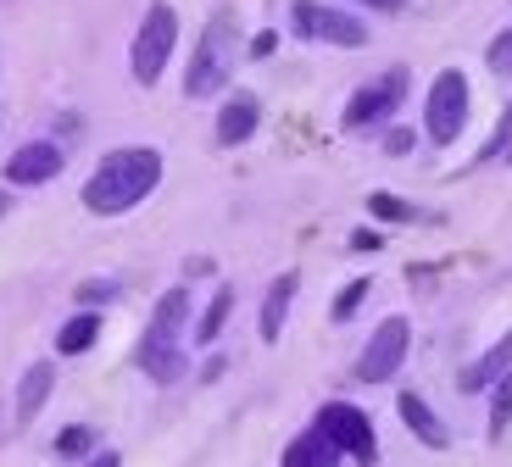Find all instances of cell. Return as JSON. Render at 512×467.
<instances>
[{"mask_svg":"<svg viewBox=\"0 0 512 467\" xmlns=\"http://www.w3.org/2000/svg\"><path fill=\"white\" fill-rule=\"evenodd\" d=\"M173 45H179V12H173L167 0H151L140 34H134V51H128V73H134V84L151 89L156 78H162V67L173 62Z\"/></svg>","mask_w":512,"mask_h":467,"instance_id":"cell-3","label":"cell"},{"mask_svg":"<svg viewBox=\"0 0 512 467\" xmlns=\"http://www.w3.org/2000/svg\"><path fill=\"white\" fill-rule=\"evenodd\" d=\"M234 45H240V23H234V12H218L212 23H206L201 45H195L190 73H184V95H190V101H206V95H218V89L229 84Z\"/></svg>","mask_w":512,"mask_h":467,"instance_id":"cell-2","label":"cell"},{"mask_svg":"<svg viewBox=\"0 0 512 467\" xmlns=\"http://www.w3.org/2000/svg\"><path fill=\"white\" fill-rule=\"evenodd\" d=\"M117 295H123V284H117V278H84V284L73 290V301L84 306V312H95V306L117 301Z\"/></svg>","mask_w":512,"mask_h":467,"instance_id":"cell-23","label":"cell"},{"mask_svg":"<svg viewBox=\"0 0 512 467\" xmlns=\"http://www.w3.org/2000/svg\"><path fill=\"white\" fill-rule=\"evenodd\" d=\"M462 123H468V78L457 67H446L429 84V101H423V134L435 139V145H451L462 134Z\"/></svg>","mask_w":512,"mask_h":467,"instance_id":"cell-7","label":"cell"},{"mask_svg":"<svg viewBox=\"0 0 512 467\" xmlns=\"http://www.w3.org/2000/svg\"><path fill=\"white\" fill-rule=\"evenodd\" d=\"M384 151H390V156H407V151H412V128H390V134H384Z\"/></svg>","mask_w":512,"mask_h":467,"instance_id":"cell-27","label":"cell"},{"mask_svg":"<svg viewBox=\"0 0 512 467\" xmlns=\"http://www.w3.org/2000/svg\"><path fill=\"white\" fill-rule=\"evenodd\" d=\"M78 467H123V456H117V451H95V456H84Z\"/></svg>","mask_w":512,"mask_h":467,"instance_id":"cell-28","label":"cell"},{"mask_svg":"<svg viewBox=\"0 0 512 467\" xmlns=\"http://www.w3.org/2000/svg\"><path fill=\"white\" fill-rule=\"evenodd\" d=\"M312 429H318L340 456H351V462H362V467L379 462V440H373V423H368V412H362V406L329 401V406L318 412V423H312Z\"/></svg>","mask_w":512,"mask_h":467,"instance_id":"cell-4","label":"cell"},{"mask_svg":"<svg viewBox=\"0 0 512 467\" xmlns=\"http://www.w3.org/2000/svg\"><path fill=\"white\" fill-rule=\"evenodd\" d=\"M407 345H412V323L407 317H384L357 356V379L362 384H390L401 373V362H407Z\"/></svg>","mask_w":512,"mask_h":467,"instance_id":"cell-8","label":"cell"},{"mask_svg":"<svg viewBox=\"0 0 512 467\" xmlns=\"http://www.w3.org/2000/svg\"><path fill=\"white\" fill-rule=\"evenodd\" d=\"M56 390V362H28V373L17 379V423H34L39 412H45V401H51Z\"/></svg>","mask_w":512,"mask_h":467,"instance_id":"cell-11","label":"cell"},{"mask_svg":"<svg viewBox=\"0 0 512 467\" xmlns=\"http://www.w3.org/2000/svg\"><path fill=\"white\" fill-rule=\"evenodd\" d=\"M101 451V434L90 429V423H67L62 434H56V456H67V462H84V456Z\"/></svg>","mask_w":512,"mask_h":467,"instance_id":"cell-20","label":"cell"},{"mask_svg":"<svg viewBox=\"0 0 512 467\" xmlns=\"http://www.w3.org/2000/svg\"><path fill=\"white\" fill-rule=\"evenodd\" d=\"M62 173V145L56 139H28L6 156V184L12 190H39V184H51Z\"/></svg>","mask_w":512,"mask_h":467,"instance_id":"cell-9","label":"cell"},{"mask_svg":"<svg viewBox=\"0 0 512 467\" xmlns=\"http://www.w3.org/2000/svg\"><path fill=\"white\" fill-rule=\"evenodd\" d=\"M396 412H401V423H407L412 434H418L429 451H446L451 445V434H446V423H440V412L423 395H412V390H401V401H396Z\"/></svg>","mask_w":512,"mask_h":467,"instance_id":"cell-12","label":"cell"},{"mask_svg":"<svg viewBox=\"0 0 512 467\" xmlns=\"http://www.w3.org/2000/svg\"><path fill=\"white\" fill-rule=\"evenodd\" d=\"M485 395H490V440H507V429H512V373L496 379Z\"/></svg>","mask_w":512,"mask_h":467,"instance_id":"cell-21","label":"cell"},{"mask_svg":"<svg viewBox=\"0 0 512 467\" xmlns=\"http://www.w3.org/2000/svg\"><path fill=\"white\" fill-rule=\"evenodd\" d=\"M273 45H279V34H256L251 39V56H273Z\"/></svg>","mask_w":512,"mask_h":467,"instance_id":"cell-30","label":"cell"},{"mask_svg":"<svg viewBox=\"0 0 512 467\" xmlns=\"http://www.w3.org/2000/svg\"><path fill=\"white\" fill-rule=\"evenodd\" d=\"M368 290H373L368 278H351L346 290L334 295V306H329V317H334V323H351V317H357V306H362V301H368Z\"/></svg>","mask_w":512,"mask_h":467,"instance_id":"cell-24","label":"cell"},{"mask_svg":"<svg viewBox=\"0 0 512 467\" xmlns=\"http://www.w3.org/2000/svg\"><path fill=\"white\" fill-rule=\"evenodd\" d=\"M407 101V67H390V73L368 78V84L357 89L346 101V112H340V128H373V123H390L396 117V106Z\"/></svg>","mask_w":512,"mask_h":467,"instance_id":"cell-6","label":"cell"},{"mask_svg":"<svg viewBox=\"0 0 512 467\" xmlns=\"http://www.w3.org/2000/svg\"><path fill=\"white\" fill-rule=\"evenodd\" d=\"M184 323H190V290H167L162 301H156V312H151V329L156 334H173V340H179V329Z\"/></svg>","mask_w":512,"mask_h":467,"instance_id":"cell-19","label":"cell"},{"mask_svg":"<svg viewBox=\"0 0 512 467\" xmlns=\"http://www.w3.org/2000/svg\"><path fill=\"white\" fill-rule=\"evenodd\" d=\"M295 290H301V278H295V273H279V278L268 284V295H262V340H268V345L284 334V317H290Z\"/></svg>","mask_w":512,"mask_h":467,"instance_id":"cell-15","label":"cell"},{"mask_svg":"<svg viewBox=\"0 0 512 467\" xmlns=\"http://www.w3.org/2000/svg\"><path fill=\"white\" fill-rule=\"evenodd\" d=\"M379 234H373V228H362V234H351V251H379Z\"/></svg>","mask_w":512,"mask_h":467,"instance_id":"cell-29","label":"cell"},{"mask_svg":"<svg viewBox=\"0 0 512 467\" xmlns=\"http://www.w3.org/2000/svg\"><path fill=\"white\" fill-rule=\"evenodd\" d=\"M234 301H240V295H234L229 284H223V290L212 295V301H206V312L195 317V329H190V334H195V345H212V340H218L223 323H229V312H234Z\"/></svg>","mask_w":512,"mask_h":467,"instance_id":"cell-18","label":"cell"},{"mask_svg":"<svg viewBox=\"0 0 512 467\" xmlns=\"http://www.w3.org/2000/svg\"><path fill=\"white\" fill-rule=\"evenodd\" d=\"M368 212L379 217V223H423L418 206L401 201V195H384V190H373V195H368Z\"/></svg>","mask_w":512,"mask_h":467,"instance_id":"cell-22","label":"cell"},{"mask_svg":"<svg viewBox=\"0 0 512 467\" xmlns=\"http://www.w3.org/2000/svg\"><path fill=\"white\" fill-rule=\"evenodd\" d=\"M134 362H140L156 384H179V379H184V351H179V340H173V334L145 329V340H140V351H134Z\"/></svg>","mask_w":512,"mask_h":467,"instance_id":"cell-10","label":"cell"},{"mask_svg":"<svg viewBox=\"0 0 512 467\" xmlns=\"http://www.w3.org/2000/svg\"><path fill=\"white\" fill-rule=\"evenodd\" d=\"M190 278H201V273H212V256H190V267H184Z\"/></svg>","mask_w":512,"mask_h":467,"instance_id":"cell-31","label":"cell"},{"mask_svg":"<svg viewBox=\"0 0 512 467\" xmlns=\"http://www.w3.org/2000/svg\"><path fill=\"white\" fill-rule=\"evenodd\" d=\"M162 184V151L151 145H123V151H106L101 167L84 178V212L95 217H123L145 201V195Z\"/></svg>","mask_w":512,"mask_h":467,"instance_id":"cell-1","label":"cell"},{"mask_svg":"<svg viewBox=\"0 0 512 467\" xmlns=\"http://www.w3.org/2000/svg\"><path fill=\"white\" fill-rule=\"evenodd\" d=\"M279 467H340V451H334L318 429H307V434H295V440L284 445V462Z\"/></svg>","mask_w":512,"mask_h":467,"instance_id":"cell-16","label":"cell"},{"mask_svg":"<svg viewBox=\"0 0 512 467\" xmlns=\"http://www.w3.org/2000/svg\"><path fill=\"white\" fill-rule=\"evenodd\" d=\"M256 123H262V106H256V95H229L218 112V145H245V139L256 134Z\"/></svg>","mask_w":512,"mask_h":467,"instance_id":"cell-13","label":"cell"},{"mask_svg":"<svg viewBox=\"0 0 512 467\" xmlns=\"http://www.w3.org/2000/svg\"><path fill=\"white\" fill-rule=\"evenodd\" d=\"M95 340H101V312H73L62 329H56V351L62 356H84Z\"/></svg>","mask_w":512,"mask_h":467,"instance_id":"cell-17","label":"cell"},{"mask_svg":"<svg viewBox=\"0 0 512 467\" xmlns=\"http://www.w3.org/2000/svg\"><path fill=\"white\" fill-rule=\"evenodd\" d=\"M362 6H379V12H396L401 0H362Z\"/></svg>","mask_w":512,"mask_h":467,"instance_id":"cell-32","label":"cell"},{"mask_svg":"<svg viewBox=\"0 0 512 467\" xmlns=\"http://www.w3.org/2000/svg\"><path fill=\"white\" fill-rule=\"evenodd\" d=\"M507 373H512V334H501V340L490 345L474 367H462V390L479 395V390H490L496 379H507Z\"/></svg>","mask_w":512,"mask_h":467,"instance_id":"cell-14","label":"cell"},{"mask_svg":"<svg viewBox=\"0 0 512 467\" xmlns=\"http://www.w3.org/2000/svg\"><path fill=\"white\" fill-rule=\"evenodd\" d=\"M507 162H512V145H507Z\"/></svg>","mask_w":512,"mask_h":467,"instance_id":"cell-33","label":"cell"},{"mask_svg":"<svg viewBox=\"0 0 512 467\" xmlns=\"http://www.w3.org/2000/svg\"><path fill=\"white\" fill-rule=\"evenodd\" d=\"M485 62H490V73H496V78H512V28L490 39V56H485Z\"/></svg>","mask_w":512,"mask_h":467,"instance_id":"cell-25","label":"cell"},{"mask_svg":"<svg viewBox=\"0 0 512 467\" xmlns=\"http://www.w3.org/2000/svg\"><path fill=\"white\" fill-rule=\"evenodd\" d=\"M290 28L301 39H323V45H340V51H362L368 45V23L340 6H318V0H295L290 6Z\"/></svg>","mask_w":512,"mask_h":467,"instance_id":"cell-5","label":"cell"},{"mask_svg":"<svg viewBox=\"0 0 512 467\" xmlns=\"http://www.w3.org/2000/svg\"><path fill=\"white\" fill-rule=\"evenodd\" d=\"M507 145H512V106H507V112H501V123H496V139H490L485 151H479V162H490V156H501V151H507Z\"/></svg>","mask_w":512,"mask_h":467,"instance_id":"cell-26","label":"cell"}]
</instances>
